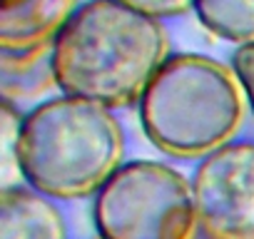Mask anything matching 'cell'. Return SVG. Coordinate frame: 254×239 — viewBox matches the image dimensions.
<instances>
[{
	"instance_id": "4",
	"label": "cell",
	"mask_w": 254,
	"mask_h": 239,
	"mask_svg": "<svg viewBox=\"0 0 254 239\" xmlns=\"http://www.w3.org/2000/svg\"><path fill=\"white\" fill-rule=\"evenodd\" d=\"M192 184L167 165H122L95 197L100 239H192L197 229Z\"/></svg>"
},
{
	"instance_id": "7",
	"label": "cell",
	"mask_w": 254,
	"mask_h": 239,
	"mask_svg": "<svg viewBox=\"0 0 254 239\" xmlns=\"http://www.w3.org/2000/svg\"><path fill=\"white\" fill-rule=\"evenodd\" d=\"M0 239H65L60 212L35 189H3Z\"/></svg>"
},
{
	"instance_id": "6",
	"label": "cell",
	"mask_w": 254,
	"mask_h": 239,
	"mask_svg": "<svg viewBox=\"0 0 254 239\" xmlns=\"http://www.w3.org/2000/svg\"><path fill=\"white\" fill-rule=\"evenodd\" d=\"M77 13V0H0L3 55L30 58L53 45Z\"/></svg>"
},
{
	"instance_id": "1",
	"label": "cell",
	"mask_w": 254,
	"mask_h": 239,
	"mask_svg": "<svg viewBox=\"0 0 254 239\" xmlns=\"http://www.w3.org/2000/svg\"><path fill=\"white\" fill-rule=\"evenodd\" d=\"M167 60V33L120 0H90L53 43L50 67L58 87L105 107L142 100Z\"/></svg>"
},
{
	"instance_id": "8",
	"label": "cell",
	"mask_w": 254,
	"mask_h": 239,
	"mask_svg": "<svg viewBox=\"0 0 254 239\" xmlns=\"http://www.w3.org/2000/svg\"><path fill=\"white\" fill-rule=\"evenodd\" d=\"M192 8L217 38L254 45V0H194Z\"/></svg>"
},
{
	"instance_id": "9",
	"label": "cell",
	"mask_w": 254,
	"mask_h": 239,
	"mask_svg": "<svg viewBox=\"0 0 254 239\" xmlns=\"http://www.w3.org/2000/svg\"><path fill=\"white\" fill-rule=\"evenodd\" d=\"M20 130H23V117L13 110L10 102H3V107H0V147H3L0 172H3V189H13L18 187V179H25L23 167H20Z\"/></svg>"
},
{
	"instance_id": "10",
	"label": "cell",
	"mask_w": 254,
	"mask_h": 239,
	"mask_svg": "<svg viewBox=\"0 0 254 239\" xmlns=\"http://www.w3.org/2000/svg\"><path fill=\"white\" fill-rule=\"evenodd\" d=\"M120 3L160 20V18H172V15L185 13L187 8L194 5V0H120Z\"/></svg>"
},
{
	"instance_id": "3",
	"label": "cell",
	"mask_w": 254,
	"mask_h": 239,
	"mask_svg": "<svg viewBox=\"0 0 254 239\" xmlns=\"http://www.w3.org/2000/svg\"><path fill=\"white\" fill-rule=\"evenodd\" d=\"M155 147L175 157H207L229 145L244 117L242 82L204 55L167 58L140 100Z\"/></svg>"
},
{
	"instance_id": "2",
	"label": "cell",
	"mask_w": 254,
	"mask_h": 239,
	"mask_svg": "<svg viewBox=\"0 0 254 239\" xmlns=\"http://www.w3.org/2000/svg\"><path fill=\"white\" fill-rule=\"evenodd\" d=\"M122 127L105 105L65 95L23 117V177L45 197L80 199L97 194L122 167Z\"/></svg>"
},
{
	"instance_id": "5",
	"label": "cell",
	"mask_w": 254,
	"mask_h": 239,
	"mask_svg": "<svg viewBox=\"0 0 254 239\" xmlns=\"http://www.w3.org/2000/svg\"><path fill=\"white\" fill-rule=\"evenodd\" d=\"M192 197L209 239H254V142H229L202 157Z\"/></svg>"
},
{
	"instance_id": "11",
	"label": "cell",
	"mask_w": 254,
	"mask_h": 239,
	"mask_svg": "<svg viewBox=\"0 0 254 239\" xmlns=\"http://www.w3.org/2000/svg\"><path fill=\"white\" fill-rule=\"evenodd\" d=\"M234 72L254 107V45H242L234 55Z\"/></svg>"
}]
</instances>
